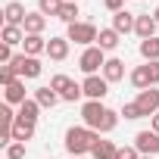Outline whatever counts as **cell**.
Instances as JSON below:
<instances>
[{"mask_svg":"<svg viewBox=\"0 0 159 159\" xmlns=\"http://www.w3.org/2000/svg\"><path fill=\"white\" fill-rule=\"evenodd\" d=\"M0 41H3L7 47H19V44H25V28L22 25H3Z\"/></svg>","mask_w":159,"mask_h":159,"instance_id":"19","label":"cell"},{"mask_svg":"<svg viewBox=\"0 0 159 159\" xmlns=\"http://www.w3.org/2000/svg\"><path fill=\"white\" fill-rule=\"evenodd\" d=\"M22 53H25V56H41V53H47V38H44V34H25Z\"/></svg>","mask_w":159,"mask_h":159,"instance_id":"16","label":"cell"},{"mask_svg":"<svg viewBox=\"0 0 159 159\" xmlns=\"http://www.w3.org/2000/svg\"><path fill=\"white\" fill-rule=\"evenodd\" d=\"M153 131H156V134H159V112H156V116H153Z\"/></svg>","mask_w":159,"mask_h":159,"instance_id":"35","label":"cell"},{"mask_svg":"<svg viewBox=\"0 0 159 159\" xmlns=\"http://www.w3.org/2000/svg\"><path fill=\"white\" fill-rule=\"evenodd\" d=\"M100 75L106 78V81H109V84H116V81H122V78H125V62H122V59H116V56H109Z\"/></svg>","mask_w":159,"mask_h":159,"instance_id":"15","label":"cell"},{"mask_svg":"<svg viewBox=\"0 0 159 159\" xmlns=\"http://www.w3.org/2000/svg\"><path fill=\"white\" fill-rule=\"evenodd\" d=\"M137 106H140V112L143 116H156L159 112V91L156 88H147V91H140L137 94V100H134Z\"/></svg>","mask_w":159,"mask_h":159,"instance_id":"9","label":"cell"},{"mask_svg":"<svg viewBox=\"0 0 159 159\" xmlns=\"http://www.w3.org/2000/svg\"><path fill=\"white\" fill-rule=\"evenodd\" d=\"M134 147L140 156H159V134L150 128V131H137L134 134Z\"/></svg>","mask_w":159,"mask_h":159,"instance_id":"8","label":"cell"},{"mask_svg":"<svg viewBox=\"0 0 159 159\" xmlns=\"http://www.w3.org/2000/svg\"><path fill=\"white\" fill-rule=\"evenodd\" d=\"M34 100L41 103V109H53V106H56L62 97H59V94H56V91L47 84V88H38V91H34Z\"/></svg>","mask_w":159,"mask_h":159,"instance_id":"21","label":"cell"},{"mask_svg":"<svg viewBox=\"0 0 159 159\" xmlns=\"http://www.w3.org/2000/svg\"><path fill=\"white\" fill-rule=\"evenodd\" d=\"M22 28H25V34H44V28H47V16H44V13H28Z\"/></svg>","mask_w":159,"mask_h":159,"instance_id":"20","label":"cell"},{"mask_svg":"<svg viewBox=\"0 0 159 159\" xmlns=\"http://www.w3.org/2000/svg\"><path fill=\"white\" fill-rule=\"evenodd\" d=\"M50 88H53V91H56V94H59L66 103H75V100H81V97H84L81 84H75L72 78H69V75H62V72L50 78Z\"/></svg>","mask_w":159,"mask_h":159,"instance_id":"3","label":"cell"},{"mask_svg":"<svg viewBox=\"0 0 159 159\" xmlns=\"http://www.w3.org/2000/svg\"><path fill=\"white\" fill-rule=\"evenodd\" d=\"M10 66H13V72H16L19 78H38V75L44 72L41 59H38V56H25V53H16Z\"/></svg>","mask_w":159,"mask_h":159,"instance_id":"6","label":"cell"},{"mask_svg":"<svg viewBox=\"0 0 159 159\" xmlns=\"http://www.w3.org/2000/svg\"><path fill=\"white\" fill-rule=\"evenodd\" d=\"M140 159H153V156H140Z\"/></svg>","mask_w":159,"mask_h":159,"instance_id":"39","label":"cell"},{"mask_svg":"<svg viewBox=\"0 0 159 159\" xmlns=\"http://www.w3.org/2000/svg\"><path fill=\"white\" fill-rule=\"evenodd\" d=\"M13 140H19V143L34 140V125H31V122H16V125H13Z\"/></svg>","mask_w":159,"mask_h":159,"instance_id":"25","label":"cell"},{"mask_svg":"<svg viewBox=\"0 0 159 159\" xmlns=\"http://www.w3.org/2000/svg\"><path fill=\"white\" fill-rule=\"evenodd\" d=\"M3 100L10 103V106H22L28 97H25V78H16V81H10L7 88H3Z\"/></svg>","mask_w":159,"mask_h":159,"instance_id":"10","label":"cell"},{"mask_svg":"<svg viewBox=\"0 0 159 159\" xmlns=\"http://www.w3.org/2000/svg\"><path fill=\"white\" fill-rule=\"evenodd\" d=\"M81 91H84L88 100H103L109 94V81H106L103 75H88L84 81H81Z\"/></svg>","mask_w":159,"mask_h":159,"instance_id":"7","label":"cell"},{"mask_svg":"<svg viewBox=\"0 0 159 159\" xmlns=\"http://www.w3.org/2000/svg\"><path fill=\"white\" fill-rule=\"evenodd\" d=\"M134 25H137V16H134V13H128V10L112 13V28H116L119 34H131V31H134Z\"/></svg>","mask_w":159,"mask_h":159,"instance_id":"12","label":"cell"},{"mask_svg":"<svg viewBox=\"0 0 159 159\" xmlns=\"http://www.w3.org/2000/svg\"><path fill=\"white\" fill-rule=\"evenodd\" d=\"M140 56H143L147 62H159V34L140 41Z\"/></svg>","mask_w":159,"mask_h":159,"instance_id":"24","label":"cell"},{"mask_svg":"<svg viewBox=\"0 0 159 159\" xmlns=\"http://www.w3.org/2000/svg\"><path fill=\"white\" fill-rule=\"evenodd\" d=\"M103 7H106L109 13H122V10H125V0H103Z\"/></svg>","mask_w":159,"mask_h":159,"instance_id":"33","label":"cell"},{"mask_svg":"<svg viewBox=\"0 0 159 159\" xmlns=\"http://www.w3.org/2000/svg\"><path fill=\"white\" fill-rule=\"evenodd\" d=\"M62 3H66V0H38V13H44V16H59Z\"/></svg>","mask_w":159,"mask_h":159,"instance_id":"27","label":"cell"},{"mask_svg":"<svg viewBox=\"0 0 159 159\" xmlns=\"http://www.w3.org/2000/svg\"><path fill=\"white\" fill-rule=\"evenodd\" d=\"M25 7L19 3V0H10V3L3 7V22L7 25H25Z\"/></svg>","mask_w":159,"mask_h":159,"instance_id":"11","label":"cell"},{"mask_svg":"<svg viewBox=\"0 0 159 159\" xmlns=\"http://www.w3.org/2000/svg\"><path fill=\"white\" fill-rule=\"evenodd\" d=\"M116 153H119V147H116L112 140H97L94 150H91L94 159H116Z\"/></svg>","mask_w":159,"mask_h":159,"instance_id":"23","label":"cell"},{"mask_svg":"<svg viewBox=\"0 0 159 159\" xmlns=\"http://www.w3.org/2000/svg\"><path fill=\"white\" fill-rule=\"evenodd\" d=\"M119 116H125L128 122H134V119H143V112H140V106H137V103H125Z\"/></svg>","mask_w":159,"mask_h":159,"instance_id":"29","label":"cell"},{"mask_svg":"<svg viewBox=\"0 0 159 159\" xmlns=\"http://www.w3.org/2000/svg\"><path fill=\"white\" fill-rule=\"evenodd\" d=\"M150 66V81H153V88L159 84V62H147Z\"/></svg>","mask_w":159,"mask_h":159,"instance_id":"34","label":"cell"},{"mask_svg":"<svg viewBox=\"0 0 159 159\" xmlns=\"http://www.w3.org/2000/svg\"><path fill=\"white\" fill-rule=\"evenodd\" d=\"M38 116H41V103L34 100V97H28L22 106H19V112H16V122H38Z\"/></svg>","mask_w":159,"mask_h":159,"instance_id":"17","label":"cell"},{"mask_svg":"<svg viewBox=\"0 0 159 159\" xmlns=\"http://www.w3.org/2000/svg\"><path fill=\"white\" fill-rule=\"evenodd\" d=\"M156 28H159V22L150 16V13H143V16H137V25H134V34L140 38V41H147V38H156Z\"/></svg>","mask_w":159,"mask_h":159,"instance_id":"13","label":"cell"},{"mask_svg":"<svg viewBox=\"0 0 159 159\" xmlns=\"http://www.w3.org/2000/svg\"><path fill=\"white\" fill-rule=\"evenodd\" d=\"M66 38H69V41H75V44H81V47H94V44H97V38H100V31H97V25H94V22H75V25H69Z\"/></svg>","mask_w":159,"mask_h":159,"instance_id":"4","label":"cell"},{"mask_svg":"<svg viewBox=\"0 0 159 159\" xmlns=\"http://www.w3.org/2000/svg\"><path fill=\"white\" fill-rule=\"evenodd\" d=\"M0 125H3V128H13V125H16V112H13L10 103L0 106Z\"/></svg>","mask_w":159,"mask_h":159,"instance_id":"28","label":"cell"},{"mask_svg":"<svg viewBox=\"0 0 159 159\" xmlns=\"http://www.w3.org/2000/svg\"><path fill=\"white\" fill-rule=\"evenodd\" d=\"M81 119H84V125H88L91 131H97V134H109V131H116V125H119V112H116V109H106L103 100H88V103L81 106Z\"/></svg>","mask_w":159,"mask_h":159,"instance_id":"1","label":"cell"},{"mask_svg":"<svg viewBox=\"0 0 159 159\" xmlns=\"http://www.w3.org/2000/svg\"><path fill=\"white\" fill-rule=\"evenodd\" d=\"M119 44H122V34H119V31H116L112 25H109V28H100V38H97V47H100L103 53H106V50H116Z\"/></svg>","mask_w":159,"mask_h":159,"instance_id":"18","label":"cell"},{"mask_svg":"<svg viewBox=\"0 0 159 159\" xmlns=\"http://www.w3.org/2000/svg\"><path fill=\"white\" fill-rule=\"evenodd\" d=\"M16 78H19V75L13 72V66H0V84H3V88H7L10 81H16Z\"/></svg>","mask_w":159,"mask_h":159,"instance_id":"31","label":"cell"},{"mask_svg":"<svg viewBox=\"0 0 159 159\" xmlns=\"http://www.w3.org/2000/svg\"><path fill=\"white\" fill-rule=\"evenodd\" d=\"M78 66H81L84 75H100L103 66H106V53H103L97 44H94V47H84V53H81V59H78Z\"/></svg>","mask_w":159,"mask_h":159,"instance_id":"5","label":"cell"},{"mask_svg":"<svg viewBox=\"0 0 159 159\" xmlns=\"http://www.w3.org/2000/svg\"><path fill=\"white\" fill-rule=\"evenodd\" d=\"M128 78H131V84L137 88V94H140V91H147V88H153V81H150V66H137Z\"/></svg>","mask_w":159,"mask_h":159,"instance_id":"22","label":"cell"},{"mask_svg":"<svg viewBox=\"0 0 159 159\" xmlns=\"http://www.w3.org/2000/svg\"><path fill=\"white\" fill-rule=\"evenodd\" d=\"M69 159H84V156H69Z\"/></svg>","mask_w":159,"mask_h":159,"instance_id":"37","label":"cell"},{"mask_svg":"<svg viewBox=\"0 0 159 159\" xmlns=\"http://www.w3.org/2000/svg\"><path fill=\"white\" fill-rule=\"evenodd\" d=\"M69 38H50L47 41V56L53 59V62H62L66 56H69Z\"/></svg>","mask_w":159,"mask_h":159,"instance_id":"14","label":"cell"},{"mask_svg":"<svg viewBox=\"0 0 159 159\" xmlns=\"http://www.w3.org/2000/svg\"><path fill=\"white\" fill-rule=\"evenodd\" d=\"M97 140H100V134L91 131L88 125H78V128H69V131H66V150H69V156H84V153H91Z\"/></svg>","mask_w":159,"mask_h":159,"instance_id":"2","label":"cell"},{"mask_svg":"<svg viewBox=\"0 0 159 159\" xmlns=\"http://www.w3.org/2000/svg\"><path fill=\"white\" fill-rule=\"evenodd\" d=\"M66 3H78V0H66Z\"/></svg>","mask_w":159,"mask_h":159,"instance_id":"38","label":"cell"},{"mask_svg":"<svg viewBox=\"0 0 159 159\" xmlns=\"http://www.w3.org/2000/svg\"><path fill=\"white\" fill-rule=\"evenodd\" d=\"M56 19L66 22V25H75V22H78V3H62V10H59Z\"/></svg>","mask_w":159,"mask_h":159,"instance_id":"26","label":"cell"},{"mask_svg":"<svg viewBox=\"0 0 159 159\" xmlns=\"http://www.w3.org/2000/svg\"><path fill=\"white\" fill-rule=\"evenodd\" d=\"M50 159H53V156H50Z\"/></svg>","mask_w":159,"mask_h":159,"instance_id":"40","label":"cell"},{"mask_svg":"<svg viewBox=\"0 0 159 159\" xmlns=\"http://www.w3.org/2000/svg\"><path fill=\"white\" fill-rule=\"evenodd\" d=\"M116 159H140V153H137V147L131 143V147H119V153H116Z\"/></svg>","mask_w":159,"mask_h":159,"instance_id":"32","label":"cell"},{"mask_svg":"<svg viewBox=\"0 0 159 159\" xmlns=\"http://www.w3.org/2000/svg\"><path fill=\"white\" fill-rule=\"evenodd\" d=\"M153 19H156V22H159V7H156V10H153Z\"/></svg>","mask_w":159,"mask_h":159,"instance_id":"36","label":"cell"},{"mask_svg":"<svg viewBox=\"0 0 159 159\" xmlns=\"http://www.w3.org/2000/svg\"><path fill=\"white\" fill-rule=\"evenodd\" d=\"M7 159H25V143L13 140V143L7 147Z\"/></svg>","mask_w":159,"mask_h":159,"instance_id":"30","label":"cell"}]
</instances>
